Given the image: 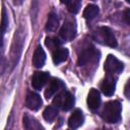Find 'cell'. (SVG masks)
Returning a JSON list of instances; mask_svg holds the SVG:
<instances>
[{
  "label": "cell",
  "mask_w": 130,
  "mask_h": 130,
  "mask_svg": "<svg viewBox=\"0 0 130 130\" xmlns=\"http://www.w3.org/2000/svg\"><path fill=\"white\" fill-rule=\"evenodd\" d=\"M74 103H75V100L73 94L66 90H62L58 92L53 100V105L57 109L61 108L63 111H66V112L73 108Z\"/></svg>",
  "instance_id": "cell-2"
},
{
  "label": "cell",
  "mask_w": 130,
  "mask_h": 130,
  "mask_svg": "<svg viewBox=\"0 0 130 130\" xmlns=\"http://www.w3.org/2000/svg\"><path fill=\"white\" fill-rule=\"evenodd\" d=\"M59 25V18L58 15L54 12H51L48 15V19L46 22V30L48 31H54Z\"/></svg>",
  "instance_id": "cell-18"
},
{
  "label": "cell",
  "mask_w": 130,
  "mask_h": 130,
  "mask_svg": "<svg viewBox=\"0 0 130 130\" xmlns=\"http://www.w3.org/2000/svg\"><path fill=\"white\" fill-rule=\"evenodd\" d=\"M76 36V25L73 21L67 20L59 31V38L62 42H70Z\"/></svg>",
  "instance_id": "cell-5"
},
{
  "label": "cell",
  "mask_w": 130,
  "mask_h": 130,
  "mask_svg": "<svg viewBox=\"0 0 130 130\" xmlns=\"http://www.w3.org/2000/svg\"><path fill=\"white\" fill-rule=\"evenodd\" d=\"M125 19H126V23L129 24V9L125 11Z\"/></svg>",
  "instance_id": "cell-23"
},
{
  "label": "cell",
  "mask_w": 130,
  "mask_h": 130,
  "mask_svg": "<svg viewBox=\"0 0 130 130\" xmlns=\"http://www.w3.org/2000/svg\"><path fill=\"white\" fill-rule=\"evenodd\" d=\"M57 115H58V109L54 106H48L43 112V117L48 122L54 121L55 118L57 117Z\"/></svg>",
  "instance_id": "cell-19"
},
{
  "label": "cell",
  "mask_w": 130,
  "mask_h": 130,
  "mask_svg": "<svg viewBox=\"0 0 130 130\" xmlns=\"http://www.w3.org/2000/svg\"><path fill=\"white\" fill-rule=\"evenodd\" d=\"M99 59H100V52L93 46H88L84 50H82L81 53L78 55L77 65L84 66L90 62L99 61Z\"/></svg>",
  "instance_id": "cell-3"
},
{
  "label": "cell",
  "mask_w": 130,
  "mask_h": 130,
  "mask_svg": "<svg viewBox=\"0 0 130 130\" xmlns=\"http://www.w3.org/2000/svg\"><path fill=\"white\" fill-rule=\"evenodd\" d=\"M42 99H41V95L34 92V91H29L27 92L26 94V98H25V106L31 110V111H38L41 107H42Z\"/></svg>",
  "instance_id": "cell-8"
},
{
  "label": "cell",
  "mask_w": 130,
  "mask_h": 130,
  "mask_svg": "<svg viewBox=\"0 0 130 130\" xmlns=\"http://www.w3.org/2000/svg\"><path fill=\"white\" fill-rule=\"evenodd\" d=\"M121 104L118 101H111L105 104L101 116L108 123H118L121 120Z\"/></svg>",
  "instance_id": "cell-1"
},
{
  "label": "cell",
  "mask_w": 130,
  "mask_h": 130,
  "mask_svg": "<svg viewBox=\"0 0 130 130\" xmlns=\"http://www.w3.org/2000/svg\"><path fill=\"white\" fill-rule=\"evenodd\" d=\"M23 127L25 130H45V128L41 125V123L29 114L23 115Z\"/></svg>",
  "instance_id": "cell-13"
},
{
  "label": "cell",
  "mask_w": 130,
  "mask_h": 130,
  "mask_svg": "<svg viewBox=\"0 0 130 130\" xmlns=\"http://www.w3.org/2000/svg\"><path fill=\"white\" fill-rule=\"evenodd\" d=\"M63 87H64V83H63L62 80H60L58 78H52L51 81L49 82V85L47 86V88L45 90L46 99H48V100L51 99L56 93L60 92Z\"/></svg>",
  "instance_id": "cell-7"
},
{
  "label": "cell",
  "mask_w": 130,
  "mask_h": 130,
  "mask_svg": "<svg viewBox=\"0 0 130 130\" xmlns=\"http://www.w3.org/2000/svg\"><path fill=\"white\" fill-rule=\"evenodd\" d=\"M62 3H64V4L67 6L68 10H69L71 13H73V14L77 13V12L79 11V9H80V6H81V1H79V0L63 1Z\"/></svg>",
  "instance_id": "cell-20"
},
{
  "label": "cell",
  "mask_w": 130,
  "mask_h": 130,
  "mask_svg": "<svg viewBox=\"0 0 130 130\" xmlns=\"http://www.w3.org/2000/svg\"><path fill=\"white\" fill-rule=\"evenodd\" d=\"M105 130H108V129H105Z\"/></svg>",
  "instance_id": "cell-25"
},
{
  "label": "cell",
  "mask_w": 130,
  "mask_h": 130,
  "mask_svg": "<svg viewBox=\"0 0 130 130\" xmlns=\"http://www.w3.org/2000/svg\"><path fill=\"white\" fill-rule=\"evenodd\" d=\"M84 122V116L80 109H76L73 111L71 116L68 119V125L72 129H76L80 127Z\"/></svg>",
  "instance_id": "cell-12"
},
{
  "label": "cell",
  "mask_w": 130,
  "mask_h": 130,
  "mask_svg": "<svg viewBox=\"0 0 130 130\" xmlns=\"http://www.w3.org/2000/svg\"><path fill=\"white\" fill-rule=\"evenodd\" d=\"M128 85H129V82H127V84H126V86H125V94H126V96L129 99V94H128Z\"/></svg>",
  "instance_id": "cell-24"
},
{
  "label": "cell",
  "mask_w": 130,
  "mask_h": 130,
  "mask_svg": "<svg viewBox=\"0 0 130 130\" xmlns=\"http://www.w3.org/2000/svg\"><path fill=\"white\" fill-rule=\"evenodd\" d=\"M115 88H116V78L114 77V75H108L102 83L101 86L102 92L107 96H111L114 94Z\"/></svg>",
  "instance_id": "cell-11"
},
{
  "label": "cell",
  "mask_w": 130,
  "mask_h": 130,
  "mask_svg": "<svg viewBox=\"0 0 130 130\" xmlns=\"http://www.w3.org/2000/svg\"><path fill=\"white\" fill-rule=\"evenodd\" d=\"M100 13V9H99V6L95 5V4H88L84 10H83V17L86 19V20H92L94 19L98 14Z\"/></svg>",
  "instance_id": "cell-16"
},
{
  "label": "cell",
  "mask_w": 130,
  "mask_h": 130,
  "mask_svg": "<svg viewBox=\"0 0 130 130\" xmlns=\"http://www.w3.org/2000/svg\"><path fill=\"white\" fill-rule=\"evenodd\" d=\"M6 63H5V57L3 56L2 52H0V76L3 74L4 69H5Z\"/></svg>",
  "instance_id": "cell-22"
},
{
  "label": "cell",
  "mask_w": 130,
  "mask_h": 130,
  "mask_svg": "<svg viewBox=\"0 0 130 130\" xmlns=\"http://www.w3.org/2000/svg\"><path fill=\"white\" fill-rule=\"evenodd\" d=\"M45 44H46V46H47L49 49H51V50L54 52L56 49H58V48L60 47L61 42H59V39H57V38H50V37H47L46 40H45Z\"/></svg>",
  "instance_id": "cell-21"
},
{
  "label": "cell",
  "mask_w": 130,
  "mask_h": 130,
  "mask_svg": "<svg viewBox=\"0 0 130 130\" xmlns=\"http://www.w3.org/2000/svg\"><path fill=\"white\" fill-rule=\"evenodd\" d=\"M48 79H49V73L48 72H44V71L36 72L31 77V86L35 89L40 90L47 83Z\"/></svg>",
  "instance_id": "cell-10"
},
{
  "label": "cell",
  "mask_w": 130,
  "mask_h": 130,
  "mask_svg": "<svg viewBox=\"0 0 130 130\" xmlns=\"http://www.w3.org/2000/svg\"><path fill=\"white\" fill-rule=\"evenodd\" d=\"M87 106L91 111H96L101 106V94L95 88H91L87 94Z\"/></svg>",
  "instance_id": "cell-9"
},
{
  "label": "cell",
  "mask_w": 130,
  "mask_h": 130,
  "mask_svg": "<svg viewBox=\"0 0 130 130\" xmlns=\"http://www.w3.org/2000/svg\"><path fill=\"white\" fill-rule=\"evenodd\" d=\"M104 68H105L106 72L108 73V75L120 74L124 69V64L119 59H117L115 56L108 55Z\"/></svg>",
  "instance_id": "cell-4"
},
{
  "label": "cell",
  "mask_w": 130,
  "mask_h": 130,
  "mask_svg": "<svg viewBox=\"0 0 130 130\" xmlns=\"http://www.w3.org/2000/svg\"><path fill=\"white\" fill-rule=\"evenodd\" d=\"M7 27H8V15H7L5 6H3L2 19H1V24H0V48H2V46H3V39H4V35L7 30Z\"/></svg>",
  "instance_id": "cell-17"
},
{
  "label": "cell",
  "mask_w": 130,
  "mask_h": 130,
  "mask_svg": "<svg viewBox=\"0 0 130 130\" xmlns=\"http://www.w3.org/2000/svg\"><path fill=\"white\" fill-rule=\"evenodd\" d=\"M69 56V51L68 49L66 48H62V47H59L58 49H56L54 52H53V62L58 65L60 63H63L67 60Z\"/></svg>",
  "instance_id": "cell-15"
},
{
  "label": "cell",
  "mask_w": 130,
  "mask_h": 130,
  "mask_svg": "<svg viewBox=\"0 0 130 130\" xmlns=\"http://www.w3.org/2000/svg\"><path fill=\"white\" fill-rule=\"evenodd\" d=\"M99 34L101 36V39L104 41L103 43L111 48H116L118 43L116 40V37L113 32V30L108 26H102L99 28Z\"/></svg>",
  "instance_id": "cell-6"
},
{
  "label": "cell",
  "mask_w": 130,
  "mask_h": 130,
  "mask_svg": "<svg viewBox=\"0 0 130 130\" xmlns=\"http://www.w3.org/2000/svg\"><path fill=\"white\" fill-rule=\"evenodd\" d=\"M46 53L44 51V49L42 48L41 45H39L36 50H35V53H34V56H32V65L37 68H41L45 65V62H46Z\"/></svg>",
  "instance_id": "cell-14"
}]
</instances>
